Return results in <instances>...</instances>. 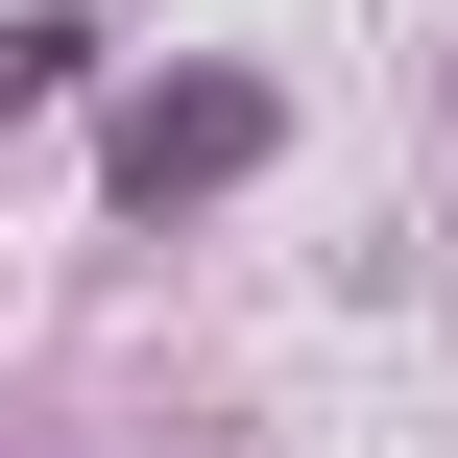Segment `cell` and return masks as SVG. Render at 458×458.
<instances>
[{
    "mask_svg": "<svg viewBox=\"0 0 458 458\" xmlns=\"http://www.w3.org/2000/svg\"><path fill=\"white\" fill-rule=\"evenodd\" d=\"M217 169H266V97H242V72H193V97H145V121H121V193H145V217H169V193H217Z\"/></svg>",
    "mask_w": 458,
    "mask_h": 458,
    "instance_id": "1",
    "label": "cell"
}]
</instances>
